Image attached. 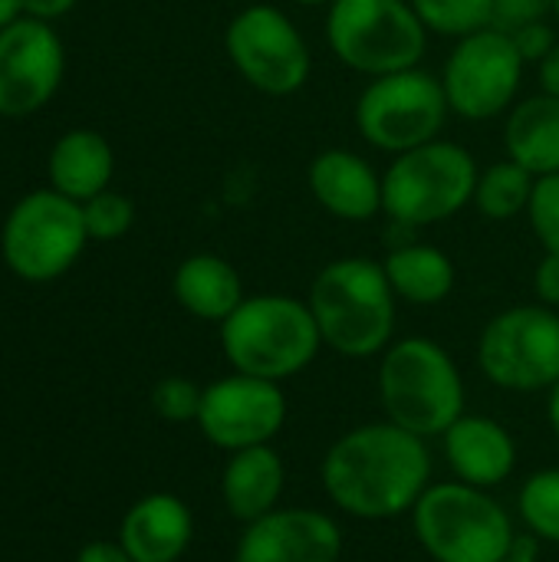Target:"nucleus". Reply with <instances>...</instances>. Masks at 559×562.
Masks as SVG:
<instances>
[{
	"label": "nucleus",
	"mask_w": 559,
	"mask_h": 562,
	"mask_svg": "<svg viewBox=\"0 0 559 562\" xmlns=\"http://www.w3.org/2000/svg\"><path fill=\"white\" fill-rule=\"evenodd\" d=\"M547 422H550L554 435L559 438V382L547 392Z\"/></svg>",
	"instance_id": "4c0bfd02"
},
{
	"label": "nucleus",
	"mask_w": 559,
	"mask_h": 562,
	"mask_svg": "<svg viewBox=\"0 0 559 562\" xmlns=\"http://www.w3.org/2000/svg\"><path fill=\"white\" fill-rule=\"evenodd\" d=\"M23 16V0H0V30Z\"/></svg>",
	"instance_id": "e433bc0d"
},
{
	"label": "nucleus",
	"mask_w": 559,
	"mask_h": 562,
	"mask_svg": "<svg viewBox=\"0 0 559 562\" xmlns=\"http://www.w3.org/2000/svg\"><path fill=\"white\" fill-rule=\"evenodd\" d=\"M534 184H537V178L524 165L507 158V161H497L481 171L474 204L488 221H514V217L527 214Z\"/></svg>",
	"instance_id": "b1692460"
},
{
	"label": "nucleus",
	"mask_w": 559,
	"mask_h": 562,
	"mask_svg": "<svg viewBox=\"0 0 559 562\" xmlns=\"http://www.w3.org/2000/svg\"><path fill=\"white\" fill-rule=\"evenodd\" d=\"M474 155L448 138H435L392 158L382 171V214L402 231H418L461 214L478 191Z\"/></svg>",
	"instance_id": "39448f33"
},
{
	"label": "nucleus",
	"mask_w": 559,
	"mask_h": 562,
	"mask_svg": "<svg viewBox=\"0 0 559 562\" xmlns=\"http://www.w3.org/2000/svg\"><path fill=\"white\" fill-rule=\"evenodd\" d=\"M66 49L46 20L20 16L0 30V115L20 119L43 109L59 89Z\"/></svg>",
	"instance_id": "4468645a"
},
{
	"label": "nucleus",
	"mask_w": 559,
	"mask_h": 562,
	"mask_svg": "<svg viewBox=\"0 0 559 562\" xmlns=\"http://www.w3.org/2000/svg\"><path fill=\"white\" fill-rule=\"evenodd\" d=\"M290 3H297V7H333L336 0H290Z\"/></svg>",
	"instance_id": "58836bf2"
},
{
	"label": "nucleus",
	"mask_w": 559,
	"mask_h": 562,
	"mask_svg": "<svg viewBox=\"0 0 559 562\" xmlns=\"http://www.w3.org/2000/svg\"><path fill=\"white\" fill-rule=\"evenodd\" d=\"M445 458L461 484L491 491L517 468V445L511 431L484 415H461L445 435Z\"/></svg>",
	"instance_id": "f3484780"
},
{
	"label": "nucleus",
	"mask_w": 559,
	"mask_h": 562,
	"mask_svg": "<svg viewBox=\"0 0 559 562\" xmlns=\"http://www.w3.org/2000/svg\"><path fill=\"white\" fill-rule=\"evenodd\" d=\"M287 425V395L280 382L257 375H224L201 395L198 428L221 451L270 445Z\"/></svg>",
	"instance_id": "ddd939ff"
},
{
	"label": "nucleus",
	"mask_w": 559,
	"mask_h": 562,
	"mask_svg": "<svg viewBox=\"0 0 559 562\" xmlns=\"http://www.w3.org/2000/svg\"><path fill=\"white\" fill-rule=\"evenodd\" d=\"M201 395L204 389H198L191 379L185 375H168L152 389V408L158 418L165 422H198V408H201Z\"/></svg>",
	"instance_id": "cd10ccee"
},
{
	"label": "nucleus",
	"mask_w": 559,
	"mask_h": 562,
	"mask_svg": "<svg viewBox=\"0 0 559 562\" xmlns=\"http://www.w3.org/2000/svg\"><path fill=\"white\" fill-rule=\"evenodd\" d=\"M412 530L435 562H501L517 543L507 510L461 481L432 484L412 507Z\"/></svg>",
	"instance_id": "423d86ee"
},
{
	"label": "nucleus",
	"mask_w": 559,
	"mask_h": 562,
	"mask_svg": "<svg viewBox=\"0 0 559 562\" xmlns=\"http://www.w3.org/2000/svg\"><path fill=\"white\" fill-rule=\"evenodd\" d=\"M326 497L356 520H392L412 514L432 487L425 438L395 422H372L346 431L320 468Z\"/></svg>",
	"instance_id": "f257e3e1"
},
{
	"label": "nucleus",
	"mask_w": 559,
	"mask_h": 562,
	"mask_svg": "<svg viewBox=\"0 0 559 562\" xmlns=\"http://www.w3.org/2000/svg\"><path fill=\"white\" fill-rule=\"evenodd\" d=\"M557 0H491V26L501 33H517L530 23L550 20Z\"/></svg>",
	"instance_id": "c756f323"
},
{
	"label": "nucleus",
	"mask_w": 559,
	"mask_h": 562,
	"mask_svg": "<svg viewBox=\"0 0 559 562\" xmlns=\"http://www.w3.org/2000/svg\"><path fill=\"white\" fill-rule=\"evenodd\" d=\"M527 217H530V227H534L544 254H559V175L537 178Z\"/></svg>",
	"instance_id": "c85d7f7f"
},
{
	"label": "nucleus",
	"mask_w": 559,
	"mask_h": 562,
	"mask_svg": "<svg viewBox=\"0 0 559 562\" xmlns=\"http://www.w3.org/2000/svg\"><path fill=\"white\" fill-rule=\"evenodd\" d=\"M306 184L316 204L346 224H366L382 214V175L349 148H326L313 155Z\"/></svg>",
	"instance_id": "dca6fc26"
},
{
	"label": "nucleus",
	"mask_w": 559,
	"mask_h": 562,
	"mask_svg": "<svg viewBox=\"0 0 559 562\" xmlns=\"http://www.w3.org/2000/svg\"><path fill=\"white\" fill-rule=\"evenodd\" d=\"M448 115L451 105L441 76L422 66L376 76L356 99L359 135L385 155H402L441 138Z\"/></svg>",
	"instance_id": "6e6552de"
},
{
	"label": "nucleus",
	"mask_w": 559,
	"mask_h": 562,
	"mask_svg": "<svg viewBox=\"0 0 559 562\" xmlns=\"http://www.w3.org/2000/svg\"><path fill=\"white\" fill-rule=\"evenodd\" d=\"M224 49L241 79L273 99L300 92L313 69L310 43L273 3L244 7L224 30Z\"/></svg>",
	"instance_id": "9b49d317"
},
{
	"label": "nucleus",
	"mask_w": 559,
	"mask_h": 562,
	"mask_svg": "<svg viewBox=\"0 0 559 562\" xmlns=\"http://www.w3.org/2000/svg\"><path fill=\"white\" fill-rule=\"evenodd\" d=\"M379 398L385 418L418 438H441L465 415V382L445 346L409 336L382 352Z\"/></svg>",
	"instance_id": "20e7f679"
},
{
	"label": "nucleus",
	"mask_w": 559,
	"mask_h": 562,
	"mask_svg": "<svg viewBox=\"0 0 559 562\" xmlns=\"http://www.w3.org/2000/svg\"><path fill=\"white\" fill-rule=\"evenodd\" d=\"M517 510L537 540L559 547V471L547 468L524 481L517 494Z\"/></svg>",
	"instance_id": "393cba45"
},
{
	"label": "nucleus",
	"mask_w": 559,
	"mask_h": 562,
	"mask_svg": "<svg viewBox=\"0 0 559 562\" xmlns=\"http://www.w3.org/2000/svg\"><path fill=\"white\" fill-rule=\"evenodd\" d=\"M339 557L343 530L329 514L287 507L244 527L234 562H339Z\"/></svg>",
	"instance_id": "2eb2a0df"
},
{
	"label": "nucleus",
	"mask_w": 559,
	"mask_h": 562,
	"mask_svg": "<svg viewBox=\"0 0 559 562\" xmlns=\"http://www.w3.org/2000/svg\"><path fill=\"white\" fill-rule=\"evenodd\" d=\"M478 366L504 392H550L559 382V316L550 306H511L478 339Z\"/></svg>",
	"instance_id": "9d476101"
},
{
	"label": "nucleus",
	"mask_w": 559,
	"mask_h": 562,
	"mask_svg": "<svg viewBox=\"0 0 559 562\" xmlns=\"http://www.w3.org/2000/svg\"><path fill=\"white\" fill-rule=\"evenodd\" d=\"M323 336L306 300L283 293L247 296L221 323V349L234 372L283 382L320 356Z\"/></svg>",
	"instance_id": "7ed1b4c3"
},
{
	"label": "nucleus",
	"mask_w": 559,
	"mask_h": 562,
	"mask_svg": "<svg viewBox=\"0 0 559 562\" xmlns=\"http://www.w3.org/2000/svg\"><path fill=\"white\" fill-rule=\"evenodd\" d=\"M76 562H135L122 543H109V540H96V543H86L79 550Z\"/></svg>",
	"instance_id": "473e14b6"
},
{
	"label": "nucleus",
	"mask_w": 559,
	"mask_h": 562,
	"mask_svg": "<svg viewBox=\"0 0 559 562\" xmlns=\"http://www.w3.org/2000/svg\"><path fill=\"white\" fill-rule=\"evenodd\" d=\"M511 36H514V46H517V53L524 56V63H544V59L554 53V46L559 43L554 26H550V20L530 23V26L511 33Z\"/></svg>",
	"instance_id": "7c9ffc66"
},
{
	"label": "nucleus",
	"mask_w": 559,
	"mask_h": 562,
	"mask_svg": "<svg viewBox=\"0 0 559 562\" xmlns=\"http://www.w3.org/2000/svg\"><path fill=\"white\" fill-rule=\"evenodd\" d=\"M540 92L559 95V43L554 46V53L540 63Z\"/></svg>",
	"instance_id": "f704fd0d"
},
{
	"label": "nucleus",
	"mask_w": 559,
	"mask_h": 562,
	"mask_svg": "<svg viewBox=\"0 0 559 562\" xmlns=\"http://www.w3.org/2000/svg\"><path fill=\"white\" fill-rule=\"evenodd\" d=\"M194 537L191 507L175 494H148L128 507L119 543L135 562H178Z\"/></svg>",
	"instance_id": "a211bd4d"
},
{
	"label": "nucleus",
	"mask_w": 559,
	"mask_h": 562,
	"mask_svg": "<svg viewBox=\"0 0 559 562\" xmlns=\"http://www.w3.org/2000/svg\"><path fill=\"white\" fill-rule=\"evenodd\" d=\"M76 7V0H23V16H33V20H59L66 16L69 10Z\"/></svg>",
	"instance_id": "72a5a7b5"
},
{
	"label": "nucleus",
	"mask_w": 559,
	"mask_h": 562,
	"mask_svg": "<svg viewBox=\"0 0 559 562\" xmlns=\"http://www.w3.org/2000/svg\"><path fill=\"white\" fill-rule=\"evenodd\" d=\"M382 270L395 290L399 300L415 303V306H438L451 296L455 290V263L451 257L435 247V244H422V240H402L389 250V257L382 260Z\"/></svg>",
	"instance_id": "5701e85b"
},
{
	"label": "nucleus",
	"mask_w": 559,
	"mask_h": 562,
	"mask_svg": "<svg viewBox=\"0 0 559 562\" xmlns=\"http://www.w3.org/2000/svg\"><path fill=\"white\" fill-rule=\"evenodd\" d=\"M501 562H540V557H537V543H530V540H517L514 543V550L504 557Z\"/></svg>",
	"instance_id": "c9c22d12"
},
{
	"label": "nucleus",
	"mask_w": 559,
	"mask_h": 562,
	"mask_svg": "<svg viewBox=\"0 0 559 562\" xmlns=\"http://www.w3.org/2000/svg\"><path fill=\"white\" fill-rule=\"evenodd\" d=\"M86 240L89 231L82 221V204L49 188L13 204L3 221L0 250L3 263L16 277L43 283L63 277L79 260Z\"/></svg>",
	"instance_id": "1a4fd4ad"
},
{
	"label": "nucleus",
	"mask_w": 559,
	"mask_h": 562,
	"mask_svg": "<svg viewBox=\"0 0 559 562\" xmlns=\"http://www.w3.org/2000/svg\"><path fill=\"white\" fill-rule=\"evenodd\" d=\"M504 148L534 178L559 175V95L537 92L514 102L504 122Z\"/></svg>",
	"instance_id": "aec40b11"
},
{
	"label": "nucleus",
	"mask_w": 559,
	"mask_h": 562,
	"mask_svg": "<svg viewBox=\"0 0 559 562\" xmlns=\"http://www.w3.org/2000/svg\"><path fill=\"white\" fill-rule=\"evenodd\" d=\"M554 16H557V23H559V0L554 3Z\"/></svg>",
	"instance_id": "ea45409f"
},
{
	"label": "nucleus",
	"mask_w": 559,
	"mask_h": 562,
	"mask_svg": "<svg viewBox=\"0 0 559 562\" xmlns=\"http://www.w3.org/2000/svg\"><path fill=\"white\" fill-rule=\"evenodd\" d=\"M524 56L514 46L511 33L484 26L455 43L441 69V86L455 115L468 122H488L511 112L521 79Z\"/></svg>",
	"instance_id": "f8f14e48"
},
{
	"label": "nucleus",
	"mask_w": 559,
	"mask_h": 562,
	"mask_svg": "<svg viewBox=\"0 0 559 562\" xmlns=\"http://www.w3.org/2000/svg\"><path fill=\"white\" fill-rule=\"evenodd\" d=\"M534 290L544 306L559 310V254H544V260L537 263V273H534Z\"/></svg>",
	"instance_id": "2f4dec72"
},
{
	"label": "nucleus",
	"mask_w": 559,
	"mask_h": 562,
	"mask_svg": "<svg viewBox=\"0 0 559 562\" xmlns=\"http://www.w3.org/2000/svg\"><path fill=\"white\" fill-rule=\"evenodd\" d=\"M49 184L53 191L86 204L89 198L102 194L115 171L112 145L92 128L66 132L49 151Z\"/></svg>",
	"instance_id": "4be33fe9"
},
{
	"label": "nucleus",
	"mask_w": 559,
	"mask_h": 562,
	"mask_svg": "<svg viewBox=\"0 0 559 562\" xmlns=\"http://www.w3.org/2000/svg\"><path fill=\"white\" fill-rule=\"evenodd\" d=\"M415 13L438 36H468L491 26V0H412Z\"/></svg>",
	"instance_id": "a878e982"
},
{
	"label": "nucleus",
	"mask_w": 559,
	"mask_h": 562,
	"mask_svg": "<svg viewBox=\"0 0 559 562\" xmlns=\"http://www.w3.org/2000/svg\"><path fill=\"white\" fill-rule=\"evenodd\" d=\"M287 484V468L283 458L270 445L244 448L234 451L224 474H221V497L227 514L237 524H254L277 510V501Z\"/></svg>",
	"instance_id": "6ab92c4d"
},
{
	"label": "nucleus",
	"mask_w": 559,
	"mask_h": 562,
	"mask_svg": "<svg viewBox=\"0 0 559 562\" xmlns=\"http://www.w3.org/2000/svg\"><path fill=\"white\" fill-rule=\"evenodd\" d=\"M333 56L369 79L415 69L428 49V26L412 0H336L326 7Z\"/></svg>",
	"instance_id": "0eeeda50"
},
{
	"label": "nucleus",
	"mask_w": 559,
	"mask_h": 562,
	"mask_svg": "<svg viewBox=\"0 0 559 562\" xmlns=\"http://www.w3.org/2000/svg\"><path fill=\"white\" fill-rule=\"evenodd\" d=\"M310 313L323 346L346 359H369L392 346L395 290L382 263L369 257H339L326 263L310 286Z\"/></svg>",
	"instance_id": "f03ea898"
},
{
	"label": "nucleus",
	"mask_w": 559,
	"mask_h": 562,
	"mask_svg": "<svg viewBox=\"0 0 559 562\" xmlns=\"http://www.w3.org/2000/svg\"><path fill=\"white\" fill-rule=\"evenodd\" d=\"M171 290L181 310L204 323H224L247 300L241 273L217 254H191L181 260Z\"/></svg>",
	"instance_id": "412c9836"
},
{
	"label": "nucleus",
	"mask_w": 559,
	"mask_h": 562,
	"mask_svg": "<svg viewBox=\"0 0 559 562\" xmlns=\"http://www.w3.org/2000/svg\"><path fill=\"white\" fill-rule=\"evenodd\" d=\"M82 221H86L89 240H119L128 234L135 221V204L125 194L105 188L102 194L82 204Z\"/></svg>",
	"instance_id": "bb28decb"
}]
</instances>
